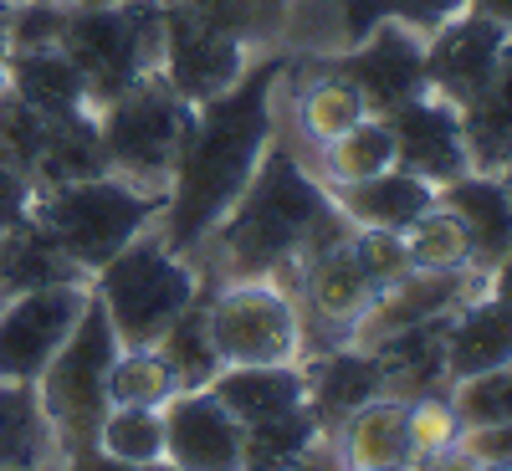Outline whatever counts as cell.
Segmentation results:
<instances>
[{
  "mask_svg": "<svg viewBox=\"0 0 512 471\" xmlns=\"http://www.w3.org/2000/svg\"><path fill=\"white\" fill-rule=\"evenodd\" d=\"M82 303H88L82 282H52L6 297L0 303V379L36 384V374L67 344Z\"/></svg>",
  "mask_w": 512,
  "mask_h": 471,
  "instance_id": "obj_9",
  "label": "cell"
},
{
  "mask_svg": "<svg viewBox=\"0 0 512 471\" xmlns=\"http://www.w3.org/2000/svg\"><path fill=\"white\" fill-rule=\"evenodd\" d=\"M190 123H195V103H185L159 72L134 82L98 118L108 169L139 190H169Z\"/></svg>",
  "mask_w": 512,
  "mask_h": 471,
  "instance_id": "obj_7",
  "label": "cell"
},
{
  "mask_svg": "<svg viewBox=\"0 0 512 471\" xmlns=\"http://www.w3.org/2000/svg\"><path fill=\"white\" fill-rule=\"evenodd\" d=\"M333 205L344 210L354 226H384V231H405L420 210L436 205V185H425L420 175H405V169H384V175L338 185Z\"/></svg>",
  "mask_w": 512,
  "mask_h": 471,
  "instance_id": "obj_22",
  "label": "cell"
},
{
  "mask_svg": "<svg viewBox=\"0 0 512 471\" xmlns=\"http://www.w3.org/2000/svg\"><path fill=\"white\" fill-rule=\"evenodd\" d=\"M6 57H11V41H6V21H0V82H6Z\"/></svg>",
  "mask_w": 512,
  "mask_h": 471,
  "instance_id": "obj_44",
  "label": "cell"
},
{
  "mask_svg": "<svg viewBox=\"0 0 512 471\" xmlns=\"http://www.w3.org/2000/svg\"><path fill=\"white\" fill-rule=\"evenodd\" d=\"M241 72H246V41H236L231 31L205 26L185 6L164 0V57H159V77L185 103L221 98Z\"/></svg>",
  "mask_w": 512,
  "mask_h": 471,
  "instance_id": "obj_10",
  "label": "cell"
},
{
  "mask_svg": "<svg viewBox=\"0 0 512 471\" xmlns=\"http://www.w3.org/2000/svg\"><path fill=\"white\" fill-rule=\"evenodd\" d=\"M164 364H169V374H175V384L180 390H205L210 379L221 374V354H216V344H210V328H205V303L195 297V303L169 323L154 344H149Z\"/></svg>",
  "mask_w": 512,
  "mask_h": 471,
  "instance_id": "obj_28",
  "label": "cell"
},
{
  "mask_svg": "<svg viewBox=\"0 0 512 471\" xmlns=\"http://www.w3.org/2000/svg\"><path fill=\"white\" fill-rule=\"evenodd\" d=\"M477 471H512V461H477Z\"/></svg>",
  "mask_w": 512,
  "mask_h": 471,
  "instance_id": "obj_46",
  "label": "cell"
},
{
  "mask_svg": "<svg viewBox=\"0 0 512 471\" xmlns=\"http://www.w3.org/2000/svg\"><path fill=\"white\" fill-rule=\"evenodd\" d=\"M461 11H466V0H344V31L349 41H359L379 21H400L415 36H431Z\"/></svg>",
  "mask_w": 512,
  "mask_h": 471,
  "instance_id": "obj_33",
  "label": "cell"
},
{
  "mask_svg": "<svg viewBox=\"0 0 512 471\" xmlns=\"http://www.w3.org/2000/svg\"><path fill=\"white\" fill-rule=\"evenodd\" d=\"M446 379H472L487 369L512 364V313L497 303V297H482V303H461L446 323Z\"/></svg>",
  "mask_w": 512,
  "mask_h": 471,
  "instance_id": "obj_20",
  "label": "cell"
},
{
  "mask_svg": "<svg viewBox=\"0 0 512 471\" xmlns=\"http://www.w3.org/2000/svg\"><path fill=\"white\" fill-rule=\"evenodd\" d=\"M451 405H456L466 431H482V425H512V364L472 374V379H456Z\"/></svg>",
  "mask_w": 512,
  "mask_h": 471,
  "instance_id": "obj_35",
  "label": "cell"
},
{
  "mask_svg": "<svg viewBox=\"0 0 512 471\" xmlns=\"http://www.w3.org/2000/svg\"><path fill=\"white\" fill-rule=\"evenodd\" d=\"M497 180H502V190H507V200H512V154H507V164L497 169Z\"/></svg>",
  "mask_w": 512,
  "mask_h": 471,
  "instance_id": "obj_45",
  "label": "cell"
},
{
  "mask_svg": "<svg viewBox=\"0 0 512 471\" xmlns=\"http://www.w3.org/2000/svg\"><path fill=\"white\" fill-rule=\"evenodd\" d=\"M466 11H477V16H492L512 31V0H466Z\"/></svg>",
  "mask_w": 512,
  "mask_h": 471,
  "instance_id": "obj_43",
  "label": "cell"
},
{
  "mask_svg": "<svg viewBox=\"0 0 512 471\" xmlns=\"http://www.w3.org/2000/svg\"><path fill=\"white\" fill-rule=\"evenodd\" d=\"M303 384H308V410L318 415L323 431H338L354 410H364L369 400L384 395L379 359L369 349H354V344H338V349L318 354L303 369Z\"/></svg>",
  "mask_w": 512,
  "mask_h": 471,
  "instance_id": "obj_16",
  "label": "cell"
},
{
  "mask_svg": "<svg viewBox=\"0 0 512 471\" xmlns=\"http://www.w3.org/2000/svg\"><path fill=\"white\" fill-rule=\"evenodd\" d=\"M93 175H113L103 139H98V118L72 113V118H52L47 123V149L36 159L41 185H72V180H93Z\"/></svg>",
  "mask_w": 512,
  "mask_h": 471,
  "instance_id": "obj_26",
  "label": "cell"
},
{
  "mask_svg": "<svg viewBox=\"0 0 512 471\" xmlns=\"http://www.w3.org/2000/svg\"><path fill=\"white\" fill-rule=\"evenodd\" d=\"M98 451L118 461H164V410L108 405L98 425Z\"/></svg>",
  "mask_w": 512,
  "mask_h": 471,
  "instance_id": "obj_34",
  "label": "cell"
},
{
  "mask_svg": "<svg viewBox=\"0 0 512 471\" xmlns=\"http://www.w3.org/2000/svg\"><path fill=\"white\" fill-rule=\"evenodd\" d=\"M0 466H67L36 384L0 379Z\"/></svg>",
  "mask_w": 512,
  "mask_h": 471,
  "instance_id": "obj_24",
  "label": "cell"
},
{
  "mask_svg": "<svg viewBox=\"0 0 512 471\" xmlns=\"http://www.w3.org/2000/svg\"><path fill=\"white\" fill-rule=\"evenodd\" d=\"M487 277H492V282H487V297H497V303L512 313V251L502 256V262H497Z\"/></svg>",
  "mask_w": 512,
  "mask_h": 471,
  "instance_id": "obj_42",
  "label": "cell"
},
{
  "mask_svg": "<svg viewBox=\"0 0 512 471\" xmlns=\"http://www.w3.org/2000/svg\"><path fill=\"white\" fill-rule=\"evenodd\" d=\"M461 451L477 461H512V425H482V431H461Z\"/></svg>",
  "mask_w": 512,
  "mask_h": 471,
  "instance_id": "obj_39",
  "label": "cell"
},
{
  "mask_svg": "<svg viewBox=\"0 0 512 471\" xmlns=\"http://www.w3.org/2000/svg\"><path fill=\"white\" fill-rule=\"evenodd\" d=\"M359 118H369L364 93L354 88L349 77H338V72H328V67H323V77L313 82V88L303 93V103H297V123H303V134H308L318 149L333 144L338 134H349Z\"/></svg>",
  "mask_w": 512,
  "mask_h": 471,
  "instance_id": "obj_30",
  "label": "cell"
},
{
  "mask_svg": "<svg viewBox=\"0 0 512 471\" xmlns=\"http://www.w3.org/2000/svg\"><path fill=\"white\" fill-rule=\"evenodd\" d=\"M405 246H410V262L420 272H451V267H472V236L466 226L451 216L446 205H431L405 226Z\"/></svg>",
  "mask_w": 512,
  "mask_h": 471,
  "instance_id": "obj_31",
  "label": "cell"
},
{
  "mask_svg": "<svg viewBox=\"0 0 512 471\" xmlns=\"http://www.w3.org/2000/svg\"><path fill=\"white\" fill-rule=\"evenodd\" d=\"M344 461L354 471L379 466H410V436H405V400L379 395L364 410L344 420Z\"/></svg>",
  "mask_w": 512,
  "mask_h": 471,
  "instance_id": "obj_25",
  "label": "cell"
},
{
  "mask_svg": "<svg viewBox=\"0 0 512 471\" xmlns=\"http://www.w3.org/2000/svg\"><path fill=\"white\" fill-rule=\"evenodd\" d=\"M11 6H16V0H0V21H6V11H11Z\"/></svg>",
  "mask_w": 512,
  "mask_h": 471,
  "instance_id": "obj_49",
  "label": "cell"
},
{
  "mask_svg": "<svg viewBox=\"0 0 512 471\" xmlns=\"http://www.w3.org/2000/svg\"><path fill=\"white\" fill-rule=\"evenodd\" d=\"M77 471H180V466H175V461H118V456L93 451V456L82 461Z\"/></svg>",
  "mask_w": 512,
  "mask_h": 471,
  "instance_id": "obj_40",
  "label": "cell"
},
{
  "mask_svg": "<svg viewBox=\"0 0 512 471\" xmlns=\"http://www.w3.org/2000/svg\"><path fill=\"white\" fill-rule=\"evenodd\" d=\"M57 47L88 82V108H108L118 93L159 72L164 57V0H113L67 6Z\"/></svg>",
  "mask_w": 512,
  "mask_h": 471,
  "instance_id": "obj_5",
  "label": "cell"
},
{
  "mask_svg": "<svg viewBox=\"0 0 512 471\" xmlns=\"http://www.w3.org/2000/svg\"><path fill=\"white\" fill-rule=\"evenodd\" d=\"M0 303H6V297H0Z\"/></svg>",
  "mask_w": 512,
  "mask_h": 471,
  "instance_id": "obj_51",
  "label": "cell"
},
{
  "mask_svg": "<svg viewBox=\"0 0 512 471\" xmlns=\"http://www.w3.org/2000/svg\"><path fill=\"white\" fill-rule=\"evenodd\" d=\"M241 425L277 420L297 405H308V384L297 364H226L216 379L205 384Z\"/></svg>",
  "mask_w": 512,
  "mask_h": 471,
  "instance_id": "obj_19",
  "label": "cell"
},
{
  "mask_svg": "<svg viewBox=\"0 0 512 471\" xmlns=\"http://www.w3.org/2000/svg\"><path fill=\"white\" fill-rule=\"evenodd\" d=\"M195 297H200V282L190 262L144 231L108 267H98V303L108 308L123 349H149Z\"/></svg>",
  "mask_w": 512,
  "mask_h": 471,
  "instance_id": "obj_6",
  "label": "cell"
},
{
  "mask_svg": "<svg viewBox=\"0 0 512 471\" xmlns=\"http://www.w3.org/2000/svg\"><path fill=\"white\" fill-rule=\"evenodd\" d=\"M323 436V425L308 405H297L277 420H256L241 436V471H292Z\"/></svg>",
  "mask_w": 512,
  "mask_h": 471,
  "instance_id": "obj_27",
  "label": "cell"
},
{
  "mask_svg": "<svg viewBox=\"0 0 512 471\" xmlns=\"http://www.w3.org/2000/svg\"><path fill=\"white\" fill-rule=\"evenodd\" d=\"M282 72H287L282 57H262L221 98L195 103V123L185 134L175 180H169L164 226L154 231L175 256L195 251L200 236L216 231V221L251 185L256 164H262L272 144V93H277Z\"/></svg>",
  "mask_w": 512,
  "mask_h": 471,
  "instance_id": "obj_1",
  "label": "cell"
},
{
  "mask_svg": "<svg viewBox=\"0 0 512 471\" xmlns=\"http://www.w3.org/2000/svg\"><path fill=\"white\" fill-rule=\"evenodd\" d=\"M303 282H308V308H313V318L333 328V344H349L354 323L369 313L374 292H379V287L369 282V272L359 267L354 246L338 241V246L308 256V277H303Z\"/></svg>",
  "mask_w": 512,
  "mask_h": 471,
  "instance_id": "obj_17",
  "label": "cell"
},
{
  "mask_svg": "<svg viewBox=\"0 0 512 471\" xmlns=\"http://www.w3.org/2000/svg\"><path fill=\"white\" fill-rule=\"evenodd\" d=\"M323 169L333 185H354V180H369V175H384L395 169V134L379 113L359 118L349 134H338L333 144H323Z\"/></svg>",
  "mask_w": 512,
  "mask_h": 471,
  "instance_id": "obj_29",
  "label": "cell"
},
{
  "mask_svg": "<svg viewBox=\"0 0 512 471\" xmlns=\"http://www.w3.org/2000/svg\"><path fill=\"white\" fill-rule=\"evenodd\" d=\"M175 395H180V384L154 349H118V359L108 364V405L164 410Z\"/></svg>",
  "mask_w": 512,
  "mask_h": 471,
  "instance_id": "obj_32",
  "label": "cell"
},
{
  "mask_svg": "<svg viewBox=\"0 0 512 471\" xmlns=\"http://www.w3.org/2000/svg\"><path fill=\"white\" fill-rule=\"evenodd\" d=\"M436 205H446L451 216L466 226L472 236V267L477 272H492L502 256L512 251V200L502 190L497 175H461L451 185L436 190Z\"/></svg>",
  "mask_w": 512,
  "mask_h": 471,
  "instance_id": "obj_18",
  "label": "cell"
},
{
  "mask_svg": "<svg viewBox=\"0 0 512 471\" xmlns=\"http://www.w3.org/2000/svg\"><path fill=\"white\" fill-rule=\"evenodd\" d=\"M169 190H139L118 175L47 185L31 200V226L47 231L82 272L108 267L154 216H164Z\"/></svg>",
  "mask_w": 512,
  "mask_h": 471,
  "instance_id": "obj_4",
  "label": "cell"
},
{
  "mask_svg": "<svg viewBox=\"0 0 512 471\" xmlns=\"http://www.w3.org/2000/svg\"><path fill=\"white\" fill-rule=\"evenodd\" d=\"M349 246H354L359 267L369 272V282H374V287H390V282H400V277H410V272H415L410 246H405V231L359 226V231L349 236Z\"/></svg>",
  "mask_w": 512,
  "mask_h": 471,
  "instance_id": "obj_37",
  "label": "cell"
},
{
  "mask_svg": "<svg viewBox=\"0 0 512 471\" xmlns=\"http://www.w3.org/2000/svg\"><path fill=\"white\" fill-rule=\"evenodd\" d=\"M6 82L11 93L36 108L41 118H72L88 113V82L72 67V57L62 47H31V52H11L6 57Z\"/></svg>",
  "mask_w": 512,
  "mask_h": 471,
  "instance_id": "obj_21",
  "label": "cell"
},
{
  "mask_svg": "<svg viewBox=\"0 0 512 471\" xmlns=\"http://www.w3.org/2000/svg\"><path fill=\"white\" fill-rule=\"evenodd\" d=\"M384 123L395 134V169H405V175H420L436 190L472 175L466 139H461V113L451 103H441L436 93H420V98L400 103L395 113H384Z\"/></svg>",
  "mask_w": 512,
  "mask_h": 471,
  "instance_id": "obj_13",
  "label": "cell"
},
{
  "mask_svg": "<svg viewBox=\"0 0 512 471\" xmlns=\"http://www.w3.org/2000/svg\"><path fill=\"white\" fill-rule=\"evenodd\" d=\"M415 471H477V456H466L461 446L441 451V456H425V461H410Z\"/></svg>",
  "mask_w": 512,
  "mask_h": 471,
  "instance_id": "obj_41",
  "label": "cell"
},
{
  "mask_svg": "<svg viewBox=\"0 0 512 471\" xmlns=\"http://www.w3.org/2000/svg\"><path fill=\"white\" fill-rule=\"evenodd\" d=\"M461 139H466V159L477 175H497L512 154V41L502 47V62L492 72V82L461 108Z\"/></svg>",
  "mask_w": 512,
  "mask_h": 471,
  "instance_id": "obj_23",
  "label": "cell"
},
{
  "mask_svg": "<svg viewBox=\"0 0 512 471\" xmlns=\"http://www.w3.org/2000/svg\"><path fill=\"white\" fill-rule=\"evenodd\" d=\"M72 6H113V0H72Z\"/></svg>",
  "mask_w": 512,
  "mask_h": 471,
  "instance_id": "obj_48",
  "label": "cell"
},
{
  "mask_svg": "<svg viewBox=\"0 0 512 471\" xmlns=\"http://www.w3.org/2000/svg\"><path fill=\"white\" fill-rule=\"evenodd\" d=\"M0 471H67V466H0Z\"/></svg>",
  "mask_w": 512,
  "mask_h": 471,
  "instance_id": "obj_47",
  "label": "cell"
},
{
  "mask_svg": "<svg viewBox=\"0 0 512 471\" xmlns=\"http://www.w3.org/2000/svg\"><path fill=\"white\" fill-rule=\"evenodd\" d=\"M461 415L446 395H420V400H405V436H410V461H425V456H441L451 446H461Z\"/></svg>",
  "mask_w": 512,
  "mask_h": 471,
  "instance_id": "obj_36",
  "label": "cell"
},
{
  "mask_svg": "<svg viewBox=\"0 0 512 471\" xmlns=\"http://www.w3.org/2000/svg\"><path fill=\"white\" fill-rule=\"evenodd\" d=\"M328 72L349 77L354 88L364 93L369 113H395L400 103L425 93V47L420 36L400 21H379L369 36H359V47L349 57L328 62Z\"/></svg>",
  "mask_w": 512,
  "mask_h": 471,
  "instance_id": "obj_12",
  "label": "cell"
},
{
  "mask_svg": "<svg viewBox=\"0 0 512 471\" xmlns=\"http://www.w3.org/2000/svg\"><path fill=\"white\" fill-rule=\"evenodd\" d=\"M472 297H477V282L466 277V267H451V272H420L415 267L410 277H400V282L374 292V303L354 323L349 344L369 349V344H379V338H390L400 328H415V323H431V318L456 313L461 303H472Z\"/></svg>",
  "mask_w": 512,
  "mask_h": 471,
  "instance_id": "obj_15",
  "label": "cell"
},
{
  "mask_svg": "<svg viewBox=\"0 0 512 471\" xmlns=\"http://www.w3.org/2000/svg\"><path fill=\"white\" fill-rule=\"evenodd\" d=\"M379 471H410V466H379Z\"/></svg>",
  "mask_w": 512,
  "mask_h": 471,
  "instance_id": "obj_50",
  "label": "cell"
},
{
  "mask_svg": "<svg viewBox=\"0 0 512 471\" xmlns=\"http://www.w3.org/2000/svg\"><path fill=\"white\" fill-rule=\"evenodd\" d=\"M175 6H185L190 16H200L216 31H231L236 41L277 26V16H282V0H175Z\"/></svg>",
  "mask_w": 512,
  "mask_h": 471,
  "instance_id": "obj_38",
  "label": "cell"
},
{
  "mask_svg": "<svg viewBox=\"0 0 512 471\" xmlns=\"http://www.w3.org/2000/svg\"><path fill=\"white\" fill-rule=\"evenodd\" d=\"M241 436L246 425L210 390H180L164 405V461L180 471H241Z\"/></svg>",
  "mask_w": 512,
  "mask_h": 471,
  "instance_id": "obj_14",
  "label": "cell"
},
{
  "mask_svg": "<svg viewBox=\"0 0 512 471\" xmlns=\"http://www.w3.org/2000/svg\"><path fill=\"white\" fill-rule=\"evenodd\" d=\"M216 236L226 246V262L246 282H256L277 267L308 262V256L349 241L354 221L333 205V195L282 144H267L251 185L216 221Z\"/></svg>",
  "mask_w": 512,
  "mask_h": 471,
  "instance_id": "obj_2",
  "label": "cell"
},
{
  "mask_svg": "<svg viewBox=\"0 0 512 471\" xmlns=\"http://www.w3.org/2000/svg\"><path fill=\"white\" fill-rule=\"evenodd\" d=\"M118 333L98 292H88L67 344L52 354V364L36 374V400L47 410L67 471H77L98 451V425L108 415V364L118 359Z\"/></svg>",
  "mask_w": 512,
  "mask_h": 471,
  "instance_id": "obj_3",
  "label": "cell"
},
{
  "mask_svg": "<svg viewBox=\"0 0 512 471\" xmlns=\"http://www.w3.org/2000/svg\"><path fill=\"white\" fill-rule=\"evenodd\" d=\"M205 328L210 344L226 364H292L303 349V323L287 292L267 287L262 277L221 292L216 303H205Z\"/></svg>",
  "mask_w": 512,
  "mask_h": 471,
  "instance_id": "obj_8",
  "label": "cell"
},
{
  "mask_svg": "<svg viewBox=\"0 0 512 471\" xmlns=\"http://www.w3.org/2000/svg\"><path fill=\"white\" fill-rule=\"evenodd\" d=\"M507 41L512 31L492 16H477V11L451 16L441 31H431V47H425V93H436L441 103L461 113L492 82Z\"/></svg>",
  "mask_w": 512,
  "mask_h": 471,
  "instance_id": "obj_11",
  "label": "cell"
}]
</instances>
